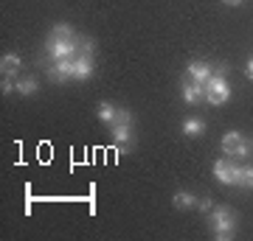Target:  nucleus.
I'll use <instances>...</instances> for the list:
<instances>
[{
  "mask_svg": "<svg viewBox=\"0 0 253 241\" xmlns=\"http://www.w3.org/2000/svg\"><path fill=\"white\" fill-rule=\"evenodd\" d=\"M96 115H99V121H104V124H113V121H116V107H113L110 101H101L99 109H96Z\"/></svg>",
  "mask_w": 253,
  "mask_h": 241,
  "instance_id": "obj_12",
  "label": "nucleus"
},
{
  "mask_svg": "<svg viewBox=\"0 0 253 241\" xmlns=\"http://www.w3.org/2000/svg\"><path fill=\"white\" fill-rule=\"evenodd\" d=\"M231 166H234V163L228 160V157L214 163V177H217L222 185H231Z\"/></svg>",
  "mask_w": 253,
  "mask_h": 241,
  "instance_id": "obj_8",
  "label": "nucleus"
},
{
  "mask_svg": "<svg viewBox=\"0 0 253 241\" xmlns=\"http://www.w3.org/2000/svg\"><path fill=\"white\" fill-rule=\"evenodd\" d=\"M197 207H200V210H203V213H208V210H211V207H214V205H211V199H197Z\"/></svg>",
  "mask_w": 253,
  "mask_h": 241,
  "instance_id": "obj_19",
  "label": "nucleus"
},
{
  "mask_svg": "<svg viewBox=\"0 0 253 241\" xmlns=\"http://www.w3.org/2000/svg\"><path fill=\"white\" fill-rule=\"evenodd\" d=\"M234 222H236L234 210H228V207H217L214 216H211V224H214V239H217V241H231V239H234Z\"/></svg>",
  "mask_w": 253,
  "mask_h": 241,
  "instance_id": "obj_2",
  "label": "nucleus"
},
{
  "mask_svg": "<svg viewBox=\"0 0 253 241\" xmlns=\"http://www.w3.org/2000/svg\"><path fill=\"white\" fill-rule=\"evenodd\" d=\"M228 99H231V90H228V81H225V70L219 68L206 81V101L208 104H225Z\"/></svg>",
  "mask_w": 253,
  "mask_h": 241,
  "instance_id": "obj_1",
  "label": "nucleus"
},
{
  "mask_svg": "<svg viewBox=\"0 0 253 241\" xmlns=\"http://www.w3.org/2000/svg\"><path fill=\"white\" fill-rule=\"evenodd\" d=\"M245 76L253 79V59H248V65H245Z\"/></svg>",
  "mask_w": 253,
  "mask_h": 241,
  "instance_id": "obj_20",
  "label": "nucleus"
},
{
  "mask_svg": "<svg viewBox=\"0 0 253 241\" xmlns=\"http://www.w3.org/2000/svg\"><path fill=\"white\" fill-rule=\"evenodd\" d=\"M121 124V126H129L132 124V112L129 109H116V121H113V126Z\"/></svg>",
  "mask_w": 253,
  "mask_h": 241,
  "instance_id": "obj_16",
  "label": "nucleus"
},
{
  "mask_svg": "<svg viewBox=\"0 0 253 241\" xmlns=\"http://www.w3.org/2000/svg\"><path fill=\"white\" fill-rule=\"evenodd\" d=\"M0 90H3L6 96H9V93H14V90H17V84H14V81H11L9 76H3V84H0Z\"/></svg>",
  "mask_w": 253,
  "mask_h": 241,
  "instance_id": "obj_17",
  "label": "nucleus"
},
{
  "mask_svg": "<svg viewBox=\"0 0 253 241\" xmlns=\"http://www.w3.org/2000/svg\"><path fill=\"white\" fill-rule=\"evenodd\" d=\"M251 152H253V143H251Z\"/></svg>",
  "mask_w": 253,
  "mask_h": 241,
  "instance_id": "obj_22",
  "label": "nucleus"
},
{
  "mask_svg": "<svg viewBox=\"0 0 253 241\" xmlns=\"http://www.w3.org/2000/svg\"><path fill=\"white\" fill-rule=\"evenodd\" d=\"M206 99V84H197V81H189L183 84V101L186 104H197V101Z\"/></svg>",
  "mask_w": 253,
  "mask_h": 241,
  "instance_id": "obj_5",
  "label": "nucleus"
},
{
  "mask_svg": "<svg viewBox=\"0 0 253 241\" xmlns=\"http://www.w3.org/2000/svg\"><path fill=\"white\" fill-rule=\"evenodd\" d=\"M239 177H242V166H231V185H239Z\"/></svg>",
  "mask_w": 253,
  "mask_h": 241,
  "instance_id": "obj_18",
  "label": "nucleus"
},
{
  "mask_svg": "<svg viewBox=\"0 0 253 241\" xmlns=\"http://www.w3.org/2000/svg\"><path fill=\"white\" fill-rule=\"evenodd\" d=\"M71 39H76V34H73V28L65 26V23L54 26L51 28V36H48V42H71Z\"/></svg>",
  "mask_w": 253,
  "mask_h": 241,
  "instance_id": "obj_7",
  "label": "nucleus"
},
{
  "mask_svg": "<svg viewBox=\"0 0 253 241\" xmlns=\"http://www.w3.org/2000/svg\"><path fill=\"white\" fill-rule=\"evenodd\" d=\"M222 152H225L228 157H248V154H251V143L242 140L239 132H228L225 138H222Z\"/></svg>",
  "mask_w": 253,
  "mask_h": 241,
  "instance_id": "obj_3",
  "label": "nucleus"
},
{
  "mask_svg": "<svg viewBox=\"0 0 253 241\" xmlns=\"http://www.w3.org/2000/svg\"><path fill=\"white\" fill-rule=\"evenodd\" d=\"M93 76V54H79L73 59V79H90Z\"/></svg>",
  "mask_w": 253,
  "mask_h": 241,
  "instance_id": "obj_4",
  "label": "nucleus"
},
{
  "mask_svg": "<svg viewBox=\"0 0 253 241\" xmlns=\"http://www.w3.org/2000/svg\"><path fill=\"white\" fill-rule=\"evenodd\" d=\"M113 138H116V143H126V140H129V126L116 124V126H113Z\"/></svg>",
  "mask_w": 253,
  "mask_h": 241,
  "instance_id": "obj_15",
  "label": "nucleus"
},
{
  "mask_svg": "<svg viewBox=\"0 0 253 241\" xmlns=\"http://www.w3.org/2000/svg\"><path fill=\"white\" fill-rule=\"evenodd\" d=\"M239 188H253V166H242V177H239Z\"/></svg>",
  "mask_w": 253,
  "mask_h": 241,
  "instance_id": "obj_14",
  "label": "nucleus"
},
{
  "mask_svg": "<svg viewBox=\"0 0 253 241\" xmlns=\"http://www.w3.org/2000/svg\"><path fill=\"white\" fill-rule=\"evenodd\" d=\"M17 93H23V96H34V93H37V79L17 81Z\"/></svg>",
  "mask_w": 253,
  "mask_h": 241,
  "instance_id": "obj_13",
  "label": "nucleus"
},
{
  "mask_svg": "<svg viewBox=\"0 0 253 241\" xmlns=\"http://www.w3.org/2000/svg\"><path fill=\"white\" fill-rule=\"evenodd\" d=\"M186 70L191 73V79L197 81V84H206V81L211 79V73H214V70H211V68H208L206 62H191L189 68H186Z\"/></svg>",
  "mask_w": 253,
  "mask_h": 241,
  "instance_id": "obj_6",
  "label": "nucleus"
},
{
  "mask_svg": "<svg viewBox=\"0 0 253 241\" xmlns=\"http://www.w3.org/2000/svg\"><path fill=\"white\" fill-rule=\"evenodd\" d=\"M228 6H242V0H225Z\"/></svg>",
  "mask_w": 253,
  "mask_h": 241,
  "instance_id": "obj_21",
  "label": "nucleus"
},
{
  "mask_svg": "<svg viewBox=\"0 0 253 241\" xmlns=\"http://www.w3.org/2000/svg\"><path fill=\"white\" fill-rule=\"evenodd\" d=\"M172 202H174V207H177V210H186V207H194V205H197V199L191 197L189 191H177V194L172 197Z\"/></svg>",
  "mask_w": 253,
  "mask_h": 241,
  "instance_id": "obj_11",
  "label": "nucleus"
},
{
  "mask_svg": "<svg viewBox=\"0 0 253 241\" xmlns=\"http://www.w3.org/2000/svg\"><path fill=\"white\" fill-rule=\"evenodd\" d=\"M203 132H206V121H200V118H186V121H183V135L200 138Z\"/></svg>",
  "mask_w": 253,
  "mask_h": 241,
  "instance_id": "obj_9",
  "label": "nucleus"
},
{
  "mask_svg": "<svg viewBox=\"0 0 253 241\" xmlns=\"http://www.w3.org/2000/svg\"><path fill=\"white\" fill-rule=\"evenodd\" d=\"M0 70H3V76H14V73L20 70V56L17 54H6L3 59H0Z\"/></svg>",
  "mask_w": 253,
  "mask_h": 241,
  "instance_id": "obj_10",
  "label": "nucleus"
}]
</instances>
